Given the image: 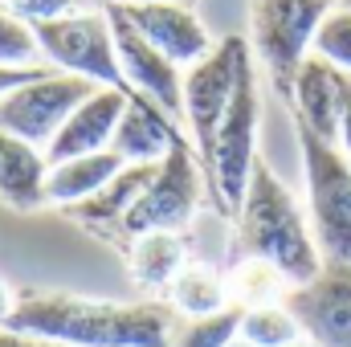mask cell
I'll return each instance as SVG.
<instances>
[{"mask_svg":"<svg viewBox=\"0 0 351 347\" xmlns=\"http://www.w3.org/2000/svg\"><path fill=\"white\" fill-rule=\"evenodd\" d=\"M4 327L62 347H172L180 315L164 298L106 302L70 290H25Z\"/></svg>","mask_w":351,"mask_h":347,"instance_id":"cell-1","label":"cell"},{"mask_svg":"<svg viewBox=\"0 0 351 347\" xmlns=\"http://www.w3.org/2000/svg\"><path fill=\"white\" fill-rule=\"evenodd\" d=\"M233 221H237V250L233 254L269 261L290 286L311 282L327 265L298 200H294V192L274 176V168L262 156L254 160L245 200H241Z\"/></svg>","mask_w":351,"mask_h":347,"instance_id":"cell-2","label":"cell"},{"mask_svg":"<svg viewBox=\"0 0 351 347\" xmlns=\"http://www.w3.org/2000/svg\"><path fill=\"white\" fill-rule=\"evenodd\" d=\"M298 152H302V176H306V204H311V233L319 241V254L327 265L351 270V164L339 143L319 139L302 123Z\"/></svg>","mask_w":351,"mask_h":347,"instance_id":"cell-3","label":"cell"},{"mask_svg":"<svg viewBox=\"0 0 351 347\" xmlns=\"http://www.w3.org/2000/svg\"><path fill=\"white\" fill-rule=\"evenodd\" d=\"M258 123H262V98H258V74H254V58H245L241 74H237V90L229 98V110L221 119L217 143H213V160H208V192L221 217H237L245 188H250V172L258 160Z\"/></svg>","mask_w":351,"mask_h":347,"instance_id":"cell-4","label":"cell"},{"mask_svg":"<svg viewBox=\"0 0 351 347\" xmlns=\"http://www.w3.org/2000/svg\"><path fill=\"white\" fill-rule=\"evenodd\" d=\"M33 29V41L41 49V58L49 66H58L62 74H78L90 78L94 86H110V90H127V78L119 70V53H114V33H110V21L106 12L86 8V12H70V16H58V21H45V25H29Z\"/></svg>","mask_w":351,"mask_h":347,"instance_id":"cell-5","label":"cell"},{"mask_svg":"<svg viewBox=\"0 0 351 347\" xmlns=\"http://www.w3.org/2000/svg\"><path fill=\"white\" fill-rule=\"evenodd\" d=\"M335 8V0H254L250 25H254V49L269 70L274 86L290 98V86L311 58L315 33L323 16Z\"/></svg>","mask_w":351,"mask_h":347,"instance_id":"cell-6","label":"cell"},{"mask_svg":"<svg viewBox=\"0 0 351 347\" xmlns=\"http://www.w3.org/2000/svg\"><path fill=\"white\" fill-rule=\"evenodd\" d=\"M200 156L192 152V139L184 135L172 152L160 160V168L152 176V184L143 188V196L135 200V208L123 217L119 233L123 237H139V233H184L196 217L200 204Z\"/></svg>","mask_w":351,"mask_h":347,"instance_id":"cell-7","label":"cell"},{"mask_svg":"<svg viewBox=\"0 0 351 347\" xmlns=\"http://www.w3.org/2000/svg\"><path fill=\"white\" fill-rule=\"evenodd\" d=\"M245 58H250L245 37H225L213 45L208 58H200L184 74V127L192 135V147H196L204 172H208L213 143H217L221 119L229 110V98L237 90V74H241Z\"/></svg>","mask_w":351,"mask_h":347,"instance_id":"cell-8","label":"cell"},{"mask_svg":"<svg viewBox=\"0 0 351 347\" xmlns=\"http://www.w3.org/2000/svg\"><path fill=\"white\" fill-rule=\"evenodd\" d=\"M94 90L98 86L90 78L45 70L41 78L8 90L0 98V127L12 131L25 143H33V147H49V139L62 131V123L86 102Z\"/></svg>","mask_w":351,"mask_h":347,"instance_id":"cell-9","label":"cell"},{"mask_svg":"<svg viewBox=\"0 0 351 347\" xmlns=\"http://www.w3.org/2000/svg\"><path fill=\"white\" fill-rule=\"evenodd\" d=\"M282 307L294 315L302 339L315 347H351V270L323 265L311 282L290 286Z\"/></svg>","mask_w":351,"mask_h":347,"instance_id":"cell-10","label":"cell"},{"mask_svg":"<svg viewBox=\"0 0 351 347\" xmlns=\"http://www.w3.org/2000/svg\"><path fill=\"white\" fill-rule=\"evenodd\" d=\"M110 33H114V53H119V70L127 78V86L143 98H152L156 106H164L176 123H184V74L180 66L168 62L123 12L119 4H102Z\"/></svg>","mask_w":351,"mask_h":347,"instance_id":"cell-11","label":"cell"},{"mask_svg":"<svg viewBox=\"0 0 351 347\" xmlns=\"http://www.w3.org/2000/svg\"><path fill=\"white\" fill-rule=\"evenodd\" d=\"M110 4H119V12H123L168 62H176V66H196L200 58L213 53L208 29H204L200 16H196L192 8H184V4H164V0H156V4H143V0H110Z\"/></svg>","mask_w":351,"mask_h":347,"instance_id":"cell-12","label":"cell"},{"mask_svg":"<svg viewBox=\"0 0 351 347\" xmlns=\"http://www.w3.org/2000/svg\"><path fill=\"white\" fill-rule=\"evenodd\" d=\"M123 106H127V90H110V86L94 90L86 102L62 123V131L49 139V147H45L49 168L62 164V160H78V156L106 152L110 139H114V127L123 119Z\"/></svg>","mask_w":351,"mask_h":347,"instance_id":"cell-13","label":"cell"},{"mask_svg":"<svg viewBox=\"0 0 351 347\" xmlns=\"http://www.w3.org/2000/svg\"><path fill=\"white\" fill-rule=\"evenodd\" d=\"M184 135L188 131L176 123L164 106H156L152 98H143V94L131 90L127 94V106H123V119L114 127L110 152L123 164H160Z\"/></svg>","mask_w":351,"mask_h":347,"instance_id":"cell-14","label":"cell"},{"mask_svg":"<svg viewBox=\"0 0 351 347\" xmlns=\"http://www.w3.org/2000/svg\"><path fill=\"white\" fill-rule=\"evenodd\" d=\"M348 74H339L335 66H327L323 58H306L290 98H294V123H302L306 131H315L327 143H339V110H343V90H348Z\"/></svg>","mask_w":351,"mask_h":347,"instance_id":"cell-15","label":"cell"},{"mask_svg":"<svg viewBox=\"0 0 351 347\" xmlns=\"http://www.w3.org/2000/svg\"><path fill=\"white\" fill-rule=\"evenodd\" d=\"M45 176H49L45 152L0 127V200L16 213L41 208L45 204Z\"/></svg>","mask_w":351,"mask_h":347,"instance_id":"cell-16","label":"cell"},{"mask_svg":"<svg viewBox=\"0 0 351 347\" xmlns=\"http://www.w3.org/2000/svg\"><path fill=\"white\" fill-rule=\"evenodd\" d=\"M160 164H127L119 176H110L94 196H86L82 204H70L66 213L78 221V225H86V229H119L123 225V217L135 208V200L143 196V188L152 184V176H156Z\"/></svg>","mask_w":351,"mask_h":347,"instance_id":"cell-17","label":"cell"},{"mask_svg":"<svg viewBox=\"0 0 351 347\" xmlns=\"http://www.w3.org/2000/svg\"><path fill=\"white\" fill-rule=\"evenodd\" d=\"M127 168L110 147L106 152H94V156H78V160H62L53 164L45 176V204H82L86 196H94L110 176H119Z\"/></svg>","mask_w":351,"mask_h":347,"instance_id":"cell-18","label":"cell"},{"mask_svg":"<svg viewBox=\"0 0 351 347\" xmlns=\"http://www.w3.org/2000/svg\"><path fill=\"white\" fill-rule=\"evenodd\" d=\"M188 261V246L180 233H139L131 237V250H127V265H131V278L139 290H152V294H168L172 278L184 270Z\"/></svg>","mask_w":351,"mask_h":347,"instance_id":"cell-19","label":"cell"},{"mask_svg":"<svg viewBox=\"0 0 351 347\" xmlns=\"http://www.w3.org/2000/svg\"><path fill=\"white\" fill-rule=\"evenodd\" d=\"M168 302L176 307L180 319H204L229 307V286H225V270L213 261L188 258L184 270L172 278L168 286Z\"/></svg>","mask_w":351,"mask_h":347,"instance_id":"cell-20","label":"cell"},{"mask_svg":"<svg viewBox=\"0 0 351 347\" xmlns=\"http://www.w3.org/2000/svg\"><path fill=\"white\" fill-rule=\"evenodd\" d=\"M225 286H229V302L241 311L282 302V294L290 290V282L262 258H233V265L225 270Z\"/></svg>","mask_w":351,"mask_h":347,"instance_id":"cell-21","label":"cell"},{"mask_svg":"<svg viewBox=\"0 0 351 347\" xmlns=\"http://www.w3.org/2000/svg\"><path fill=\"white\" fill-rule=\"evenodd\" d=\"M241 307H225L217 315H204V319H180L172 335V347H229L241 335Z\"/></svg>","mask_w":351,"mask_h":347,"instance_id":"cell-22","label":"cell"},{"mask_svg":"<svg viewBox=\"0 0 351 347\" xmlns=\"http://www.w3.org/2000/svg\"><path fill=\"white\" fill-rule=\"evenodd\" d=\"M237 339H245L254 347H286L294 339H302V331H298L294 315L282 302H269V307H254V311L241 315V335Z\"/></svg>","mask_w":351,"mask_h":347,"instance_id":"cell-23","label":"cell"},{"mask_svg":"<svg viewBox=\"0 0 351 347\" xmlns=\"http://www.w3.org/2000/svg\"><path fill=\"white\" fill-rule=\"evenodd\" d=\"M311 53H315V58H323L327 66H335L339 74H348V78H351V8L335 4V8L323 16V25H319V33H315Z\"/></svg>","mask_w":351,"mask_h":347,"instance_id":"cell-24","label":"cell"},{"mask_svg":"<svg viewBox=\"0 0 351 347\" xmlns=\"http://www.w3.org/2000/svg\"><path fill=\"white\" fill-rule=\"evenodd\" d=\"M37 58L41 49L33 41V29L0 8V66H37Z\"/></svg>","mask_w":351,"mask_h":347,"instance_id":"cell-25","label":"cell"},{"mask_svg":"<svg viewBox=\"0 0 351 347\" xmlns=\"http://www.w3.org/2000/svg\"><path fill=\"white\" fill-rule=\"evenodd\" d=\"M8 12L25 25H45V21L78 12V0H8Z\"/></svg>","mask_w":351,"mask_h":347,"instance_id":"cell-26","label":"cell"},{"mask_svg":"<svg viewBox=\"0 0 351 347\" xmlns=\"http://www.w3.org/2000/svg\"><path fill=\"white\" fill-rule=\"evenodd\" d=\"M49 66H0V98L8 94V90L25 86V82H33V78H41Z\"/></svg>","mask_w":351,"mask_h":347,"instance_id":"cell-27","label":"cell"},{"mask_svg":"<svg viewBox=\"0 0 351 347\" xmlns=\"http://www.w3.org/2000/svg\"><path fill=\"white\" fill-rule=\"evenodd\" d=\"M339 152L348 156V164H351V82L343 90V110H339Z\"/></svg>","mask_w":351,"mask_h":347,"instance_id":"cell-28","label":"cell"},{"mask_svg":"<svg viewBox=\"0 0 351 347\" xmlns=\"http://www.w3.org/2000/svg\"><path fill=\"white\" fill-rule=\"evenodd\" d=\"M0 347H62V344H45V339H33V335H21V331L0 327Z\"/></svg>","mask_w":351,"mask_h":347,"instance_id":"cell-29","label":"cell"},{"mask_svg":"<svg viewBox=\"0 0 351 347\" xmlns=\"http://www.w3.org/2000/svg\"><path fill=\"white\" fill-rule=\"evenodd\" d=\"M16 298H21V294H16V290H12V286L0 278V327L12 319V311H16Z\"/></svg>","mask_w":351,"mask_h":347,"instance_id":"cell-30","label":"cell"},{"mask_svg":"<svg viewBox=\"0 0 351 347\" xmlns=\"http://www.w3.org/2000/svg\"><path fill=\"white\" fill-rule=\"evenodd\" d=\"M286 347H315L311 339H294V344H286Z\"/></svg>","mask_w":351,"mask_h":347,"instance_id":"cell-31","label":"cell"},{"mask_svg":"<svg viewBox=\"0 0 351 347\" xmlns=\"http://www.w3.org/2000/svg\"><path fill=\"white\" fill-rule=\"evenodd\" d=\"M229 347H254V344H245V339H233V344H229Z\"/></svg>","mask_w":351,"mask_h":347,"instance_id":"cell-32","label":"cell"},{"mask_svg":"<svg viewBox=\"0 0 351 347\" xmlns=\"http://www.w3.org/2000/svg\"><path fill=\"white\" fill-rule=\"evenodd\" d=\"M143 4H156V0H143ZM164 4H180V0H164Z\"/></svg>","mask_w":351,"mask_h":347,"instance_id":"cell-33","label":"cell"},{"mask_svg":"<svg viewBox=\"0 0 351 347\" xmlns=\"http://www.w3.org/2000/svg\"><path fill=\"white\" fill-rule=\"evenodd\" d=\"M339 4H343V8H351V0H339Z\"/></svg>","mask_w":351,"mask_h":347,"instance_id":"cell-34","label":"cell"},{"mask_svg":"<svg viewBox=\"0 0 351 347\" xmlns=\"http://www.w3.org/2000/svg\"><path fill=\"white\" fill-rule=\"evenodd\" d=\"M106 4H110V0H106Z\"/></svg>","mask_w":351,"mask_h":347,"instance_id":"cell-35","label":"cell"}]
</instances>
